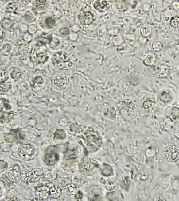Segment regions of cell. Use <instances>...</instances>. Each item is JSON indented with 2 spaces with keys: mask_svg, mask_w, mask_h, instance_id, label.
Returning a JSON list of instances; mask_svg holds the SVG:
<instances>
[{
  "mask_svg": "<svg viewBox=\"0 0 179 201\" xmlns=\"http://www.w3.org/2000/svg\"><path fill=\"white\" fill-rule=\"evenodd\" d=\"M24 201H34L33 199H27Z\"/></svg>",
  "mask_w": 179,
  "mask_h": 201,
  "instance_id": "cell-39",
  "label": "cell"
},
{
  "mask_svg": "<svg viewBox=\"0 0 179 201\" xmlns=\"http://www.w3.org/2000/svg\"><path fill=\"white\" fill-rule=\"evenodd\" d=\"M49 189L46 185L40 184L36 187V197L45 200L49 197Z\"/></svg>",
  "mask_w": 179,
  "mask_h": 201,
  "instance_id": "cell-10",
  "label": "cell"
},
{
  "mask_svg": "<svg viewBox=\"0 0 179 201\" xmlns=\"http://www.w3.org/2000/svg\"><path fill=\"white\" fill-rule=\"evenodd\" d=\"M171 25L174 28L179 27V17L176 16L172 18L171 21Z\"/></svg>",
  "mask_w": 179,
  "mask_h": 201,
  "instance_id": "cell-32",
  "label": "cell"
},
{
  "mask_svg": "<svg viewBox=\"0 0 179 201\" xmlns=\"http://www.w3.org/2000/svg\"><path fill=\"white\" fill-rule=\"evenodd\" d=\"M93 6L95 10L99 12H103L107 10L108 8V4L106 1H96L93 4Z\"/></svg>",
  "mask_w": 179,
  "mask_h": 201,
  "instance_id": "cell-13",
  "label": "cell"
},
{
  "mask_svg": "<svg viewBox=\"0 0 179 201\" xmlns=\"http://www.w3.org/2000/svg\"><path fill=\"white\" fill-rule=\"evenodd\" d=\"M34 201H44V200H42V199H38L36 197L35 199H34Z\"/></svg>",
  "mask_w": 179,
  "mask_h": 201,
  "instance_id": "cell-38",
  "label": "cell"
},
{
  "mask_svg": "<svg viewBox=\"0 0 179 201\" xmlns=\"http://www.w3.org/2000/svg\"><path fill=\"white\" fill-rule=\"evenodd\" d=\"M54 83L56 87H62L65 83V80L63 77L58 76L56 77L54 79Z\"/></svg>",
  "mask_w": 179,
  "mask_h": 201,
  "instance_id": "cell-25",
  "label": "cell"
},
{
  "mask_svg": "<svg viewBox=\"0 0 179 201\" xmlns=\"http://www.w3.org/2000/svg\"><path fill=\"white\" fill-rule=\"evenodd\" d=\"M172 114L173 116V119L177 120L179 118V109L177 108H174L172 110Z\"/></svg>",
  "mask_w": 179,
  "mask_h": 201,
  "instance_id": "cell-34",
  "label": "cell"
},
{
  "mask_svg": "<svg viewBox=\"0 0 179 201\" xmlns=\"http://www.w3.org/2000/svg\"><path fill=\"white\" fill-rule=\"evenodd\" d=\"M121 106L123 110H126L127 112H130L133 110L135 108L134 104L131 100L126 99L123 100L121 102Z\"/></svg>",
  "mask_w": 179,
  "mask_h": 201,
  "instance_id": "cell-16",
  "label": "cell"
},
{
  "mask_svg": "<svg viewBox=\"0 0 179 201\" xmlns=\"http://www.w3.org/2000/svg\"><path fill=\"white\" fill-rule=\"evenodd\" d=\"M21 173V168L19 165L15 164L9 169L6 174V176L10 182H15L19 180Z\"/></svg>",
  "mask_w": 179,
  "mask_h": 201,
  "instance_id": "cell-8",
  "label": "cell"
},
{
  "mask_svg": "<svg viewBox=\"0 0 179 201\" xmlns=\"http://www.w3.org/2000/svg\"><path fill=\"white\" fill-rule=\"evenodd\" d=\"M154 102L152 101L151 100H146L144 102L143 104V107L145 109H149L154 105Z\"/></svg>",
  "mask_w": 179,
  "mask_h": 201,
  "instance_id": "cell-31",
  "label": "cell"
},
{
  "mask_svg": "<svg viewBox=\"0 0 179 201\" xmlns=\"http://www.w3.org/2000/svg\"><path fill=\"white\" fill-rule=\"evenodd\" d=\"M164 156L167 160L175 162L179 159V146L177 144H170L164 150Z\"/></svg>",
  "mask_w": 179,
  "mask_h": 201,
  "instance_id": "cell-4",
  "label": "cell"
},
{
  "mask_svg": "<svg viewBox=\"0 0 179 201\" xmlns=\"http://www.w3.org/2000/svg\"><path fill=\"white\" fill-rule=\"evenodd\" d=\"M6 199L8 201H19V197L17 193L13 189L9 191L6 195Z\"/></svg>",
  "mask_w": 179,
  "mask_h": 201,
  "instance_id": "cell-20",
  "label": "cell"
},
{
  "mask_svg": "<svg viewBox=\"0 0 179 201\" xmlns=\"http://www.w3.org/2000/svg\"><path fill=\"white\" fill-rule=\"evenodd\" d=\"M3 140H4L5 143L7 144H10L14 142L15 136L12 133H6L3 136Z\"/></svg>",
  "mask_w": 179,
  "mask_h": 201,
  "instance_id": "cell-23",
  "label": "cell"
},
{
  "mask_svg": "<svg viewBox=\"0 0 179 201\" xmlns=\"http://www.w3.org/2000/svg\"><path fill=\"white\" fill-rule=\"evenodd\" d=\"M56 177H57L56 174L54 172L50 170L45 172L44 173L42 174V179L49 182L53 181L56 179Z\"/></svg>",
  "mask_w": 179,
  "mask_h": 201,
  "instance_id": "cell-15",
  "label": "cell"
},
{
  "mask_svg": "<svg viewBox=\"0 0 179 201\" xmlns=\"http://www.w3.org/2000/svg\"><path fill=\"white\" fill-rule=\"evenodd\" d=\"M113 173L112 167L107 164H103L101 169V174L105 176H109Z\"/></svg>",
  "mask_w": 179,
  "mask_h": 201,
  "instance_id": "cell-21",
  "label": "cell"
},
{
  "mask_svg": "<svg viewBox=\"0 0 179 201\" xmlns=\"http://www.w3.org/2000/svg\"><path fill=\"white\" fill-rule=\"evenodd\" d=\"M49 201H56V200H55V199H52V200H50Z\"/></svg>",
  "mask_w": 179,
  "mask_h": 201,
  "instance_id": "cell-40",
  "label": "cell"
},
{
  "mask_svg": "<svg viewBox=\"0 0 179 201\" xmlns=\"http://www.w3.org/2000/svg\"><path fill=\"white\" fill-rule=\"evenodd\" d=\"M162 129L166 131H169L173 129L174 127V124L173 121L170 119H165L162 122V125H161Z\"/></svg>",
  "mask_w": 179,
  "mask_h": 201,
  "instance_id": "cell-18",
  "label": "cell"
},
{
  "mask_svg": "<svg viewBox=\"0 0 179 201\" xmlns=\"http://www.w3.org/2000/svg\"><path fill=\"white\" fill-rule=\"evenodd\" d=\"M45 23L49 28H52L53 26L54 25L55 23V21L54 19H53L52 17H49L47 18L45 21Z\"/></svg>",
  "mask_w": 179,
  "mask_h": 201,
  "instance_id": "cell-29",
  "label": "cell"
},
{
  "mask_svg": "<svg viewBox=\"0 0 179 201\" xmlns=\"http://www.w3.org/2000/svg\"><path fill=\"white\" fill-rule=\"evenodd\" d=\"M8 166V163L4 160H0V173L3 171Z\"/></svg>",
  "mask_w": 179,
  "mask_h": 201,
  "instance_id": "cell-33",
  "label": "cell"
},
{
  "mask_svg": "<svg viewBox=\"0 0 179 201\" xmlns=\"http://www.w3.org/2000/svg\"><path fill=\"white\" fill-rule=\"evenodd\" d=\"M159 99H160L161 102H163L164 103L166 104V103H168L171 100V97L166 92H163L160 95Z\"/></svg>",
  "mask_w": 179,
  "mask_h": 201,
  "instance_id": "cell-26",
  "label": "cell"
},
{
  "mask_svg": "<svg viewBox=\"0 0 179 201\" xmlns=\"http://www.w3.org/2000/svg\"><path fill=\"white\" fill-rule=\"evenodd\" d=\"M98 166L99 165L97 161L87 157L83 158L79 164V167L80 171L87 173L91 172L93 169Z\"/></svg>",
  "mask_w": 179,
  "mask_h": 201,
  "instance_id": "cell-5",
  "label": "cell"
},
{
  "mask_svg": "<svg viewBox=\"0 0 179 201\" xmlns=\"http://www.w3.org/2000/svg\"><path fill=\"white\" fill-rule=\"evenodd\" d=\"M37 59L39 61L40 63H45L49 59V56L46 53H41L37 55Z\"/></svg>",
  "mask_w": 179,
  "mask_h": 201,
  "instance_id": "cell-27",
  "label": "cell"
},
{
  "mask_svg": "<svg viewBox=\"0 0 179 201\" xmlns=\"http://www.w3.org/2000/svg\"><path fill=\"white\" fill-rule=\"evenodd\" d=\"M60 32L62 35H67L69 33V29L68 28H63L61 29Z\"/></svg>",
  "mask_w": 179,
  "mask_h": 201,
  "instance_id": "cell-37",
  "label": "cell"
},
{
  "mask_svg": "<svg viewBox=\"0 0 179 201\" xmlns=\"http://www.w3.org/2000/svg\"><path fill=\"white\" fill-rule=\"evenodd\" d=\"M60 156L58 153L54 149H51L49 147L47 150L44 157L45 163L48 166H53L59 160Z\"/></svg>",
  "mask_w": 179,
  "mask_h": 201,
  "instance_id": "cell-7",
  "label": "cell"
},
{
  "mask_svg": "<svg viewBox=\"0 0 179 201\" xmlns=\"http://www.w3.org/2000/svg\"><path fill=\"white\" fill-rule=\"evenodd\" d=\"M69 129L71 133H78L82 130V126L77 123H72L69 126Z\"/></svg>",
  "mask_w": 179,
  "mask_h": 201,
  "instance_id": "cell-22",
  "label": "cell"
},
{
  "mask_svg": "<svg viewBox=\"0 0 179 201\" xmlns=\"http://www.w3.org/2000/svg\"><path fill=\"white\" fill-rule=\"evenodd\" d=\"M78 19L82 25H89L95 21V16L90 11H84L80 13L78 16Z\"/></svg>",
  "mask_w": 179,
  "mask_h": 201,
  "instance_id": "cell-9",
  "label": "cell"
},
{
  "mask_svg": "<svg viewBox=\"0 0 179 201\" xmlns=\"http://www.w3.org/2000/svg\"><path fill=\"white\" fill-rule=\"evenodd\" d=\"M75 198L76 199L77 201H81L83 199V194L81 191H79L77 193H76L75 195L74 196Z\"/></svg>",
  "mask_w": 179,
  "mask_h": 201,
  "instance_id": "cell-36",
  "label": "cell"
},
{
  "mask_svg": "<svg viewBox=\"0 0 179 201\" xmlns=\"http://www.w3.org/2000/svg\"><path fill=\"white\" fill-rule=\"evenodd\" d=\"M21 176L28 184L30 185L37 184L42 179V173L38 168L24 170L21 173Z\"/></svg>",
  "mask_w": 179,
  "mask_h": 201,
  "instance_id": "cell-2",
  "label": "cell"
},
{
  "mask_svg": "<svg viewBox=\"0 0 179 201\" xmlns=\"http://www.w3.org/2000/svg\"><path fill=\"white\" fill-rule=\"evenodd\" d=\"M64 191L66 195L68 196H75L76 193L78 192V187L76 184H68L67 186L64 187Z\"/></svg>",
  "mask_w": 179,
  "mask_h": 201,
  "instance_id": "cell-14",
  "label": "cell"
},
{
  "mask_svg": "<svg viewBox=\"0 0 179 201\" xmlns=\"http://www.w3.org/2000/svg\"><path fill=\"white\" fill-rule=\"evenodd\" d=\"M52 62L55 66H59L60 64L67 63L69 66H72V63L69 59L67 53L63 51H59L54 53L52 57Z\"/></svg>",
  "mask_w": 179,
  "mask_h": 201,
  "instance_id": "cell-6",
  "label": "cell"
},
{
  "mask_svg": "<svg viewBox=\"0 0 179 201\" xmlns=\"http://www.w3.org/2000/svg\"><path fill=\"white\" fill-rule=\"evenodd\" d=\"M78 150L76 147L68 149L64 153V159L66 160H74L78 156Z\"/></svg>",
  "mask_w": 179,
  "mask_h": 201,
  "instance_id": "cell-12",
  "label": "cell"
},
{
  "mask_svg": "<svg viewBox=\"0 0 179 201\" xmlns=\"http://www.w3.org/2000/svg\"><path fill=\"white\" fill-rule=\"evenodd\" d=\"M11 106L8 102L5 99H0V123L6 122L13 115L10 111Z\"/></svg>",
  "mask_w": 179,
  "mask_h": 201,
  "instance_id": "cell-3",
  "label": "cell"
},
{
  "mask_svg": "<svg viewBox=\"0 0 179 201\" xmlns=\"http://www.w3.org/2000/svg\"><path fill=\"white\" fill-rule=\"evenodd\" d=\"M87 148L89 151L95 152L103 144V140L98 133L95 131L88 130L84 133Z\"/></svg>",
  "mask_w": 179,
  "mask_h": 201,
  "instance_id": "cell-1",
  "label": "cell"
},
{
  "mask_svg": "<svg viewBox=\"0 0 179 201\" xmlns=\"http://www.w3.org/2000/svg\"><path fill=\"white\" fill-rule=\"evenodd\" d=\"M34 150L30 144H24L21 145L19 149V154L24 158L30 157L33 155Z\"/></svg>",
  "mask_w": 179,
  "mask_h": 201,
  "instance_id": "cell-11",
  "label": "cell"
},
{
  "mask_svg": "<svg viewBox=\"0 0 179 201\" xmlns=\"http://www.w3.org/2000/svg\"><path fill=\"white\" fill-rule=\"evenodd\" d=\"M119 3H116V8L121 11H124V8H126V6H125L124 3H121V1H118Z\"/></svg>",
  "mask_w": 179,
  "mask_h": 201,
  "instance_id": "cell-35",
  "label": "cell"
},
{
  "mask_svg": "<svg viewBox=\"0 0 179 201\" xmlns=\"http://www.w3.org/2000/svg\"><path fill=\"white\" fill-rule=\"evenodd\" d=\"M67 137L65 131L62 129H57L54 134V140H63Z\"/></svg>",
  "mask_w": 179,
  "mask_h": 201,
  "instance_id": "cell-19",
  "label": "cell"
},
{
  "mask_svg": "<svg viewBox=\"0 0 179 201\" xmlns=\"http://www.w3.org/2000/svg\"><path fill=\"white\" fill-rule=\"evenodd\" d=\"M62 193L61 189L57 186H53L49 189V194L53 199H56L59 197Z\"/></svg>",
  "mask_w": 179,
  "mask_h": 201,
  "instance_id": "cell-17",
  "label": "cell"
},
{
  "mask_svg": "<svg viewBox=\"0 0 179 201\" xmlns=\"http://www.w3.org/2000/svg\"><path fill=\"white\" fill-rule=\"evenodd\" d=\"M46 1H44V0L35 1L34 2L33 4L37 8H42L46 4Z\"/></svg>",
  "mask_w": 179,
  "mask_h": 201,
  "instance_id": "cell-30",
  "label": "cell"
},
{
  "mask_svg": "<svg viewBox=\"0 0 179 201\" xmlns=\"http://www.w3.org/2000/svg\"><path fill=\"white\" fill-rule=\"evenodd\" d=\"M104 114L106 117L113 119L116 117V110L114 107H110V108H108L107 110L104 113Z\"/></svg>",
  "mask_w": 179,
  "mask_h": 201,
  "instance_id": "cell-24",
  "label": "cell"
},
{
  "mask_svg": "<svg viewBox=\"0 0 179 201\" xmlns=\"http://www.w3.org/2000/svg\"><path fill=\"white\" fill-rule=\"evenodd\" d=\"M105 187L107 191H112L115 189V185L113 181H111L110 180H107L106 181L105 184Z\"/></svg>",
  "mask_w": 179,
  "mask_h": 201,
  "instance_id": "cell-28",
  "label": "cell"
}]
</instances>
